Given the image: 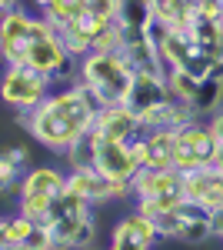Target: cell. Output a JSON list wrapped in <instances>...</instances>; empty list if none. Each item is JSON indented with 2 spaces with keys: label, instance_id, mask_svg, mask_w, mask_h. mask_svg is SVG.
<instances>
[{
  "label": "cell",
  "instance_id": "1",
  "mask_svg": "<svg viewBox=\"0 0 223 250\" xmlns=\"http://www.w3.org/2000/svg\"><path fill=\"white\" fill-rule=\"evenodd\" d=\"M93 117H97V104L90 90L74 77L67 87H54L47 100H40L34 110H27L23 127L40 147L63 157L80 137L90 134Z\"/></svg>",
  "mask_w": 223,
  "mask_h": 250
},
{
  "label": "cell",
  "instance_id": "3",
  "mask_svg": "<svg viewBox=\"0 0 223 250\" xmlns=\"http://www.w3.org/2000/svg\"><path fill=\"white\" fill-rule=\"evenodd\" d=\"M77 80L90 90L97 107H117L130 94L133 67L123 54H87L77 60Z\"/></svg>",
  "mask_w": 223,
  "mask_h": 250
},
{
  "label": "cell",
  "instance_id": "23",
  "mask_svg": "<svg viewBox=\"0 0 223 250\" xmlns=\"http://www.w3.org/2000/svg\"><path fill=\"white\" fill-rule=\"evenodd\" d=\"M37 220H30V217H23V213H10V244H23V240H30L34 233H37Z\"/></svg>",
  "mask_w": 223,
  "mask_h": 250
},
{
  "label": "cell",
  "instance_id": "26",
  "mask_svg": "<svg viewBox=\"0 0 223 250\" xmlns=\"http://www.w3.org/2000/svg\"><path fill=\"white\" fill-rule=\"evenodd\" d=\"M206 124H210V130H213V137H217V140H223V110H220L217 117H210Z\"/></svg>",
  "mask_w": 223,
  "mask_h": 250
},
{
  "label": "cell",
  "instance_id": "9",
  "mask_svg": "<svg viewBox=\"0 0 223 250\" xmlns=\"http://www.w3.org/2000/svg\"><path fill=\"white\" fill-rule=\"evenodd\" d=\"M160 60H163V70H183V74H190V77H197V80H203L210 74V67L217 63V60L203 57L197 50V43L190 40L186 30H173V27L167 30V37L160 43Z\"/></svg>",
  "mask_w": 223,
  "mask_h": 250
},
{
  "label": "cell",
  "instance_id": "20",
  "mask_svg": "<svg viewBox=\"0 0 223 250\" xmlns=\"http://www.w3.org/2000/svg\"><path fill=\"white\" fill-rule=\"evenodd\" d=\"M150 7H153V17H160L173 30H190L197 20L193 0H150Z\"/></svg>",
  "mask_w": 223,
  "mask_h": 250
},
{
  "label": "cell",
  "instance_id": "10",
  "mask_svg": "<svg viewBox=\"0 0 223 250\" xmlns=\"http://www.w3.org/2000/svg\"><path fill=\"white\" fill-rule=\"evenodd\" d=\"M90 134L97 140H113V144H130L133 137L143 134V124L140 117L133 114L127 104H117V107H97Z\"/></svg>",
  "mask_w": 223,
  "mask_h": 250
},
{
  "label": "cell",
  "instance_id": "15",
  "mask_svg": "<svg viewBox=\"0 0 223 250\" xmlns=\"http://www.w3.org/2000/svg\"><path fill=\"white\" fill-rule=\"evenodd\" d=\"M34 20H37V14L17 7V10H10V17L0 23V60L3 63H23L27 40L34 34Z\"/></svg>",
  "mask_w": 223,
  "mask_h": 250
},
{
  "label": "cell",
  "instance_id": "27",
  "mask_svg": "<svg viewBox=\"0 0 223 250\" xmlns=\"http://www.w3.org/2000/svg\"><path fill=\"white\" fill-rule=\"evenodd\" d=\"M17 7H20L17 0H0V23L10 17V10H17Z\"/></svg>",
  "mask_w": 223,
  "mask_h": 250
},
{
  "label": "cell",
  "instance_id": "21",
  "mask_svg": "<svg viewBox=\"0 0 223 250\" xmlns=\"http://www.w3.org/2000/svg\"><path fill=\"white\" fill-rule=\"evenodd\" d=\"M83 10H87V0H54L40 17L47 20L54 30H63V27H67L70 20H77Z\"/></svg>",
  "mask_w": 223,
  "mask_h": 250
},
{
  "label": "cell",
  "instance_id": "14",
  "mask_svg": "<svg viewBox=\"0 0 223 250\" xmlns=\"http://www.w3.org/2000/svg\"><path fill=\"white\" fill-rule=\"evenodd\" d=\"M160 240L157 233V224L143 217V213H127L113 224L110 230V247L107 250H153V244Z\"/></svg>",
  "mask_w": 223,
  "mask_h": 250
},
{
  "label": "cell",
  "instance_id": "31",
  "mask_svg": "<svg viewBox=\"0 0 223 250\" xmlns=\"http://www.w3.org/2000/svg\"><path fill=\"white\" fill-rule=\"evenodd\" d=\"M80 250H107V247H97V244H87V247H80Z\"/></svg>",
  "mask_w": 223,
  "mask_h": 250
},
{
  "label": "cell",
  "instance_id": "30",
  "mask_svg": "<svg viewBox=\"0 0 223 250\" xmlns=\"http://www.w3.org/2000/svg\"><path fill=\"white\" fill-rule=\"evenodd\" d=\"M50 3H54V0H30V7H34V10H37V14H43V10H47V7H50Z\"/></svg>",
  "mask_w": 223,
  "mask_h": 250
},
{
  "label": "cell",
  "instance_id": "28",
  "mask_svg": "<svg viewBox=\"0 0 223 250\" xmlns=\"http://www.w3.org/2000/svg\"><path fill=\"white\" fill-rule=\"evenodd\" d=\"M210 164L223 173V140H217V150H213V160H210Z\"/></svg>",
  "mask_w": 223,
  "mask_h": 250
},
{
  "label": "cell",
  "instance_id": "29",
  "mask_svg": "<svg viewBox=\"0 0 223 250\" xmlns=\"http://www.w3.org/2000/svg\"><path fill=\"white\" fill-rule=\"evenodd\" d=\"M213 237H220V240H223V210L213 213Z\"/></svg>",
  "mask_w": 223,
  "mask_h": 250
},
{
  "label": "cell",
  "instance_id": "16",
  "mask_svg": "<svg viewBox=\"0 0 223 250\" xmlns=\"http://www.w3.org/2000/svg\"><path fill=\"white\" fill-rule=\"evenodd\" d=\"M30 170V150L27 147H0V193L17 200L20 180Z\"/></svg>",
  "mask_w": 223,
  "mask_h": 250
},
{
  "label": "cell",
  "instance_id": "19",
  "mask_svg": "<svg viewBox=\"0 0 223 250\" xmlns=\"http://www.w3.org/2000/svg\"><path fill=\"white\" fill-rule=\"evenodd\" d=\"M190 110L197 120H210L223 110V80H213V77H203L197 83V94L190 100Z\"/></svg>",
  "mask_w": 223,
  "mask_h": 250
},
{
  "label": "cell",
  "instance_id": "18",
  "mask_svg": "<svg viewBox=\"0 0 223 250\" xmlns=\"http://www.w3.org/2000/svg\"><path fill=\"white\" fill-rule=\"evenodd\" d=\"M186 34H190V40L197 43V50H200L203 57L217 60V63L223 60V20L197 17V20H193V27H190Z\"/></svg>",
  "mask_w": 223,
  "mask_h": 250
},
{
  "label": "cell",
  "instance_id": "7",
  "mask_svg": "<svg viewBox=\"0 0 223 250\" xmlns=\"http://www.w3.org/2000/svg\"><path fill=\"white\" fill-rule=\"evenodd\" d=\"M50 90H54V80L23 63H7L0 74V100L17 114L34 110L40 100H47Z\"/></svg>",
  "mask_w": 223,
  "mask_h": 250
},
{
  "label": "cell",
  "instance_id": "8",
  "mask_svg": "<svg viewBox=\"0 0 223 250\" xmlns=\"http://www.w3.org/2000/svg\"><path fill=\"white\" fill-rule=\"evenodd\" d=\"M217 150V137L210 130L206 120H190L186 127L177 130V147H173V170L180 173H193L206 167L213 160Z\"/></svg>",
  "mask_w": 223,
  "mask_h": 250
},
{
  "label": "cell",
  "instance_id": "32",
  "mask_svg": "<svg viewBox=\"0 0 223 250\" xmlns=\"http://www.w3.org/2000/svg\"><path fill=\"white\" fill-rule=\"evenodd\" d=\"M220 10H223V0H220Z\"/></svg>",
  "mask_w": 223,
  "mask_h": 250
},
{
  "label": "cell",
  "instance_id": "12",
  "mask_svg": "<svg viewBox=\"0 0 223 250\" xmlns=\"http://www.w3.org/2000/svg\"><path fill=\"white\" fill-rule=\"evenodd\" d=\"M93 140V167L103 173L107 180H133V173L140 170V160L133 157L130 144H113V140Z\"/></svg>",
  "mask_w": 223,
  "mask_h": 250
},
{
  "label": "cell",
  "instance_id": "2",
  "mask_svg": "<svg viewBox=\"0 0 223 250\" xmlns=\"http://www.w3.org/2000/svg\"><path fill=\"white\" fill-rule=\"evenodd\" d=\"M50 233V240L57 250H80L97 240V217H93V204L87 197L74 193L70 187H63L60 197L54 200V207L47 213V220L40 224Z\"/></svg>",
  "mask_w": 223,
  "mask_h": 250
},
{
  "label": "cell",
  "instance_id": "6",
  "mask_svg": "<svg viewBox=\"0 0 223 250\" xmlns=\"http://www.w3.org/2000/svg\"><path fill=\"white\" fill-rule=\"evenodd\" d=\"M153 224H157L160 240H177V244H186V247L206 244L213 237V213L190 204V200H180L177 207L153 217Z\"/></svg>",
  "mask_w": 223,
  "mask_h": 250
},
{
  "label": "cell",
  "instance_id": "13",
  "mask_svg": "<svg viewBox=\"0 0 223 250\" xmlns=\"http://www.w3.org/2000/svg\"><path fill=\"white\" fill-rule=\"evenodd\" d=\"M183 200H190V204H197L210 213L223 210V173L213 164H206L193 173H183Z\"/></svg>",
  "mask_w": 223,
  "mask_h": 250
},
{
  "label": "cell",
  "instance_id": "4",
  "mask_svg": "<svg viewBox=\"0 0 223 250\" xmlns=\"http://www.w3.org/2000/svg\"><path fill=\"white\" fill-rule=\"evenodd\" d=\"M133 190V210L143 217H160L163 210L177 207L183 200V173L173 167H140L130 180Z\"/></svg>",
  "mask_w": 223,
  "mask_h": 250
},
{
  "label": "cell",
  "instance_id": "24",
  "mask_svg": "<svg viewBox=\"0 0 223 250\" xmlns=\"http://www.w3.org/2000/svg\"><path fill=\"white\" fill-rule=\"evenodd\" d=\"M87 14L103 23H117L120 17V0H87Z\"/></svg>",
  "mask_w": 223,
  "mask_h": 250
},
{
  "label": "cell",
  "instance_id": "11",
  "mask_svg": "<svg viewBox=\"0 0 223 250\" xmlns=\"http://www.w3.org/2000/svg\"><path fill=\"white\" fill-rule=\"evenodd\" d=\"M173 94H170V83H167V74H133V83H130V94H127V107H130L133 114L140 117V124H143V117L153 114V110H160V107H167Z\"/></svg>",
  "mask_w": 223,
  "mask_h": 250
},
{
  "label": "cell",
  "instance_id": "17",
  "mask_svg": "<svg viewBox=\"0 0 223 250\" xmlns=\"http://www.w3.org/2000/svg\"><path fill=\"white\" fill-rule=\"evenodd\" d=\"M150 20H153L150 0H120V17H117V23H120V30H123V43L147 37Z\"/></svg>",
  "mask_w": 223,
  "mask_h": 250
},
{
  "label": "cell",
  "instance_id": "22",
  "mask_svg": "<svg viewBox=\"0 0 223 250\" xmlns=\"http://www.w3.org/2000/svg\"><path fill=\"white\" fill-rule=\"evenodd\" d=\"M167 83H170V94H173V100H183V104H190V100H193V94H197V83H200V80L190 77V74H183V70H167Z\"/></svg>",
  "mask_w": 223,
  "mask_h": 250
},
{
  "label": "cell",
  "instance_id": "5",
  "mask_svg": "<svg viewBox=\"0 0 223 250\" xmlns=\"http://www.w3.org/2000/svg\"><path fill=\"white\" fill-rule=\"evenodd\" d=\"M63 187H67V173L63 170H57V167H50V164L30 167L27 177L20 180V190H17V213L43 224Z\"/></svg>",
  "mask_w": 223,
  "mask_h": 250
},
{
  "label": "cell",
  "instance_id": "25",
  "mask_svg": "<svg viewBox=\"0 0 223 250\" xmlns=\"http://www.w3.org/2000/svg\"><path fill=\"white\" fill-rule=\"evenodd\" d=\"M10 247V217L7 213H0V250Z\"/></svg>",
  "mask_w": 223,
  "mask_h": 250
}]
</instances>
